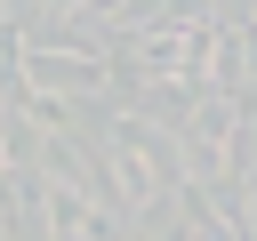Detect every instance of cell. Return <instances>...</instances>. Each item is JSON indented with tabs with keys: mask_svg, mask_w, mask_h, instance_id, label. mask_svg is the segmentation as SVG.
Segmentation results:
<instances>
[{
	"mask_svg": "<svg viewBox=\"0 0 257 241\" xmlns=\"http://www.w3.org/2000/svg\"><path fill=\"white\" fill-rule=\"evenodd\" d=\"M137 64H145L153 80H185V72L201 64V24H153V32L137 40Z\"/></svg>",
	"mask_w": 257,
	"mask_h": 241,
	"instance_id": "obj_1",
	"label": "cell"
},
{
	"mask_svg": "<svg viewBox=\"0 0 257 241\" xmlns=\"http://www.w3.org/2000/svg\"><path fill=\"white\" fill-rule=\"evenodd\" d=\"M249 241H257V233H249Z\"/></svg>",
	"mask_w": 257,
	"mask_h": 241,
	"instance_id": "obj_3",
	"label": "cell"
},
{
	"mask_svg": "<svg viewBox=\"0 0 257 241\" xmlns=\"http://www.w3.org/2000/svg\"><path fill=\"white\" fill-rule=\"evenodd\" d=\"M0 161H8V145H0Z\"/></svg>",
	"mask_w": 257,
	"mask_h": 241,
	"instance_id": "obj_2",
	"label": "cell"
}]
</instances>
